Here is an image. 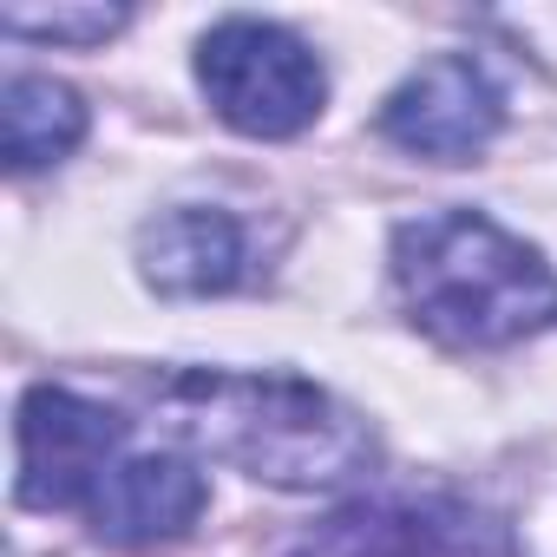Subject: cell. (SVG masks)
<instances>
[{
	"label": "cell",
	"instance_id": "5",
	"mask_svg": "<svg viewBox=\"0 0 557 557\" xmlns=\"http://www.w3.org/2000/svg\"><path fill=\"white\" fill-rule=\"evenodd\" d=\"M289 557H505V537L446 498H361L329 511Z\"/></svg>",
	"mask_w": 557,
	"mask_h": 557
},
{
	"label": "cell",
	"instance_id": "1",
	"mask_svg": "<svg viewBox=\"0 0 557 557\" xmlns=\"http://www.w3.org/2000/svg\"><path fill=\"white\" fill-rule=\"evenodd\" d=\"M164 426L210 453L243 466L249 479L289 485V492H322L374 466V433L355 407L322 394L315 381L296 374H223V368H184L164 374L158 387Z\"/></svg>",
	"mask_w": 557,
	"mask_h": 557
},
{
	"label": "cell",
	"instance_id": "6",
	"mask_svg": "<svg viewBox=\"0 0 557 557\" xmlns=\"http://www.w3.org/2000/svg\"><path fill=\"white\" fill-rule=\"evenodd\" d=\"M505 125V99L492 86V73L472 53H440L426 60L387 106H381V132L433 164H466L479 158Z\"/></svg>",
	"mask_w": 557,
	"mask_h": 557
},
{
	"label": "cell",
	"instance_id": "3",
	"mask_svg": "<svg viewBox=\"0 0 557 557\" xmlns=\"http://www.w3.org/2000/svg\"><path fill=\"white\" fill-rule=\"evenodd\" d=\"M197 79L216 119L243 138H296L315 125L329 79L322 60L275 21H223L197 47Z\"/></svg>",
	"mask_w": 557,
	"mask_h": 557
},
{
	"label": "cell",
	"instance_id": "7",
	"mask_svg": "<svg viewBox=\"0 0 557 557\" xmlns=\"http://www.w3.org/2000/svg\"><path fill=\"white\" fill-rule=\"evenodd\" d=\"M210 505V485L190 459L177 453H138V459H119L106 472V485L92 492V537L99 544H119V550H158V544H177Z\"/></svg>",
	"mask_w": 557,
	"mask_h": 557
},
{
	"label": "cell",
	"instance_id": "10",
	"mask_svg": "<svg viewBox=\"0 0 557 557\" xmlns=\"http://www.w3.org/2000/svg\"><path fill=\"white\" fill-rule=\"evenodd\" d=\"M0 27L8 34H34V40H73V47H92L106 34L125 27V8H0Z\"/></svg>",
	"mask_w": 557,
	"mask_h": 557
},
{
	"label": "cell",
	"instance_id": "2",
	"mask_svg": "<svg viewBox=\"0 0 557 557\" xmlns=\"http://www.w3.org/2000/svg\"><path fill=\"white\" fill-rule=\"evenodd\" d=\"M394 283L446 348H511L557 329L550 262L479 210H426L394 230Z\"/></svg>",
	"mask_w": 557,
	"mask_h": 557
},
{
	"label": "cell",
	"instance_id": "9",
	"mask_svg": "<svg viewBox=\"0 0 557 557\" xmlns=\"http://www.w3.org/2000/svg\"><path fill=\"white\" fill-rule=\"evenodd\" d=\"M86 138V106L60 79H8L0 92V151L8 171H40L60 164Z\"/></svg>",
	"mask_w": 557,
	"mask_h": 557
},
{
	"label": "cell",
	"instance_id": "8",
	"mask_svg": "<svg viewBox=\"0 0 557 557\" xmlns=\"http://www.w3.org/2000/svg\"><path fill=\"white\" fill-rule=\"evenodd\" d=\"M138 269L158 296H223L243 283V230L230 210L177 203L138 230Z\"/></svg>",
	"mask_w": 557,
	"mask_h": 557
},
{
	"label": "cell",
	"instance_id": "4",
	"mask_svg": "<svg viewBox=\"0 0 557 557\" xmlns=\"http://www.w3.org/2000/svg\"><path fill=\"white\" fill-rule=\"evenodd\" d=\"M14 433H21V485L14 492L34 511L92 505V492L106 485V472L119 466V446H125V420L66 387H34L21 400Z\"/></svg>",
	"mask_w": 557,
	"mask_h": 557
}]
</instances>
